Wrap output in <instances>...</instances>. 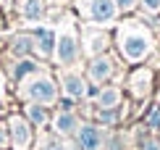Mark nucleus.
I'll use <instances>...</instances> for the list:
<instances>
[{
    "label": "nucleus",
    "instance_id": "obj_1",
    "mask_svg": "<svg viewBox=\"0 0 160 150\" xmlns=\"http://www.w3.org/2000/svg\"><path fill=\"white\" fill-rule=\"evenodd\" d=\"M121 50L129 61H142L150 53V37L144 32H126L121 40Z\"/></svg>",
    "mask_w": 160,
    "mask_h": 150
},
{
    "label": "nucleus",
    "instance_id": "obj_2",
    "mask_svg": "<svg viewBox=\"0 0 160 150\" xmlns=\"http://www.w3.org/2000/svg\"><path fill=\"white\" fill-rule=\"evenodd\" d=\"M26 95H29L32 100H37V103H55V84H52V79L48 77H39V79H32L29 84H26Z\"/></svg>",
    "mask_w": 160,
    "mask_h": 150
},
{
    "label": "nucleus",
    "instance_id": "obj_3",
    "mask_svg": "<svg viewBox=\"0 0 160 150\" xmlns=\"http://www.w3.org/2000/svg\"><path fill=\"white\" fill-rule=\"evenodd\" d=\"M89 16L95 19V21H110L113 16H116V11H118V5H116V0H89Z\"/></svg>",
    "mask_w": 160,
    "mask_h": 150
},
{
    "label": "nucleus",
    "instance_id": "obj_4",
    "mask_svg": "<svg viewBox=\"0 0 160 150\" xmlns=\"http://www.w3.org/2000/svg\"><path fill=\"white\" fill-rule=\"evenodd\" d=\"M76 58V40L71 35H63L61 42H58V61L61 63H71Z\"/></svg>",
    "mask_w": 160,
    "mask_h": 150
},
{
    "label": "nucleus",
    "instance_id": "obj_5",
    "mask_svg": "<svg viewBox=\"0 0 160 150\" xmlns=\"http://www.w3.org/2000/svg\"><path fill=\"white\" fill-rule=\"evenodd\" d=\"M79 142H82L84 150H100V145H102V134H100L95 126H84L82 132H79Z\"/></svg>",
    "mask_w": 160,
    "mask_h": 150
},
{
    "label": "nucleus",
    "instance_id": "obj_6",
    "mask_svg": "<svg viewBox=\"0 0 160 150\" xmlns=\"http://www.w3.org/2000/svg\"><path fill=\"white\" fill-rule=\"evenodd\" d=\"M110 74H113V63L108 58H95V61H92V66H89L92 82H102V79H108Z\"/></svg>",
    "mask_w": 160,
    "mask_h": 150
},
{
    "label": "nucleus",
    "instance_id": "obj_7",
    "mask_svg": "<svg viewBox=\"0 0 160 150\" xmlns=\"http://www.w3.org/2000/svg\"><path fill=\"white\" fill-rule=\"evenodd\" d=\"M63 87H66V95L68 98H82L84 95V82L76 77V74H66L63 77Z\"/></svg>",
    "mask_w": 160,
    "mask_h": 150
},
{
    "label": "nucleus",
    "instance_id": "obj_8",
    "mask_svg": "<svg viewBox=\"0 0 160 150\" xmlns=\"http://www.w3.org/2000/svg\"><path fill=\"white\" fill-rule=\"evenodd\" d=\"M11 126H13V142H16L18 147L29 145L32 134H29V129H26V124H24V121H21V119H13V121H11Z\"/></svg>",
    "mask_w": 160,
    "mask_h": 150
},
{
    "label": "nucleus",
    "instance_id": "obj_9",
    "mask_svg": "<svg viewBox=\"0 0 160 150\" xmlns=\"http://www.w3.org/2000/svg\"><path fill=\"white\" fill-rule=\"evenodd\" d=\"M34 37L39 40V53H42V56H50V50H52V32L34 29Z\"/></svg>",
    "mask_w": 160,
    "mask_h": 150
},
{
    "label": "nucleus",
    "instance_id": "obj_10",
    "mask_svg": "<svg viewBox=\"0 0 160 150\" xmlns=\"http://www.w3.org/2000/svg\"><path fill=\"white\" fill-rule=\"evenodd\" d=\"M21 11H24V16H26V19H39L45 8H42V0H24Z\"/></svg>",
    "mask_w": 160,
    "mask_h": 150
},
{
    "label": "nucleus",
    "instance_id": "obj_11",
    "mask_svg": "<svg viewBox=\"0 0 160 150\" xmlns=\"http://www.w3.org/2000/svg\"><path fill=\"white\" fill-rule=\"evenodd\" d=\"M118 100H121V95H118V90H116V87H108V90H102V92H100V105H102V108L116 105Z\"/></svg>",
    "mask_w": 160,
    "mask_h": 150
},
{
    "label": "nucleus",
    "instance_id": "obj_12",
    "mask_svg": "<svg viewBox=\"0 0 160 150\" xmlns=\"http://www.w3.org/2000/svg\"><path fill=\"white\" fill-rule=\"evenodd\" d=\"M55 126H58V132H74V126H76V119L71 113H61L58 116V121H55Z\"/></svg>",
    "mask_w": 160,
    "mask_h": 150
},
{
    "label": "nucleus",
    "instance_id": "obj_13",
    "mask_svg": "<svg viewBox=\"0 0 160 150\" xmlns=\"http://www.w3.org/2000/svg\"><path fill=\"white\" fill-rule=\"evenodd\" d=\"M13 50H16V53H29L32 50V42L26 37H16V40H13Z\"/></svg>",
    "mask_w": 160,
    "mask_h": 150
},
{
    "label": "nucleus",
    "instance_id": "obj_14",
    "mask_svg": "<svg viewBox=\"0 0 160 150\" xmlns=\"http://www.w3.org/2000/svg\"><path fill=\"white\" fill-rule=\"evenodd\" d=\"M26 111H29V116H32V121H37V124H42V121H45V111H42V108L32 105V108H26Z\"/></svg>",
    "mask_w": 160,
    "mask_h": 150
},
{
    "label": "nucleus",
    "instance_id": "obj_15",
    "mask_svg": "<svg viewBox=\"0 0 160 150\" xmlns=\"http://www.w3.org/2000/svg\"><path fill=\"white\" fill-rule=\"evenodd\" d=\"M147 124H150V126H158V124H160V108H152V111H150Z\"/></svg>",
    "mask_w": 160,
    "mask_h": 150
},
{
    "label": "nucleus",
    "instance_id": "obj_16",
    "mask_svg": "<svg viewBox=\"0 0 160 150\" xmlns=\"http://www.w3.org/2000/svg\"><path fill=\"white\" fill-rule=\"evenodd\" d=\"M26 71H34V63H32V61H24V63L18 66V69H16V77H24Z\"/></svg>",
    "mask_w": 160,
    "mask_h": 150
},
{
    "label": "nucleus",
    "instance_id": "obj_17",
    "mask_svg": "<svg viewBox=\"0 0 160 150\" xmlns=\"http://www.w3.org/2000/svg\"><path fill=\"white\" fill-rule=\"evenodd\" d=\"M142 3H144V8H147V11H158L160 8V0H142Z\"/></svg>",
    "mask_w": 160,
    "mask_h": 150
},
{
    "label": "nucleus",
    "instance_id": "obj_18",
    "mask_svg": "<svg viewBox=\"0 0 160 150\" xmlns=\"http://www.w3.org/2000/svg\"><path fill=\"white\" fill-rule=\"evenodd\" d=\"M102 121H105V124H113V121H116V113L105 111V113H102Z\"/></svg>",
    "mask_w": 160,
    "mask_h": 150
},
{
    "label": "nucleus",
    "instance_id": "obj_19",
    "mask_svg": "<svg viewBox=\"0 0 160 150\" xmlns=\"http://www.w3.org/2000/svg\"><path fill=\"white\" fill-rule=\"evenodd\" d=\"M116 5H118V8H131L134 0H116Z\"/></svg>",
    "mask_w": 160,
    "mask_h": 150
},
{
    "label": "nucleus",
    "instance_id": "obj_20",
    "mask_svg": "<svg viewBox=\"0 0 160 150\" xmlns=\"http://www.w3.org/2000/svg\"><path fill=\"white\" fill-rule=\"evenodd\" d=\"M144 150H160V145H155V142H147V145H144Z\"/></svg>",
    "mask_w": 160,
    "mask_h": 150
}]
</instances>
